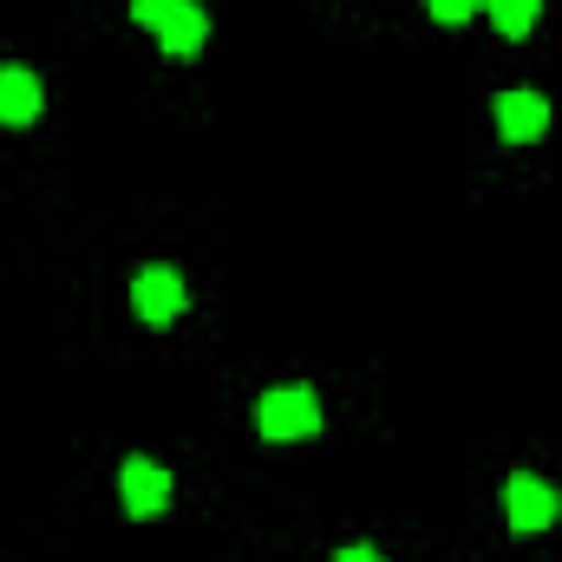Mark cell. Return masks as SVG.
I'll return each instance as SVG.
<instances>
[{"instance_id":"obj_1","label":"cell","mask_w":562,"mask_h":562,"mask_svg":"<svg viewBox=\"0 0 562 562\" xmlns=\"http://www.w3.org/2000/svg\"><path fill=\"white\" fill-rule=\"evenodd\" d=\"M256 425H262V438H276V445L314 438V431H321V400H314L307 386H276V393L256 406Z\"/></svg>"},{"instance_id":"obj_2","label":"cell","mask_w":562,"mask_h":562,"mask_svg":"<svg viewBox=\"0 0 562 562\" xmlns=\"http://www.w3.org/2000/svg\"><path fill=\"white\" fill-rule=\"evenodd\" d=\"M504 510H510V530H550L557 510H562V497H557V484L517 471V477L504 484Z\"/></svg>"},{"instance_id":"obj_3","label":"cell","mask_w":562,"mask_h":562,"mask_svg":"<svg viewBox=\"0 0 562 562\" xmlns=\"http://www.w3.org/2000/svg\"><path fill=\"white\" fill-rule=\"evenodd\" d=\"M183 276L177 269H164V262H150L138 281H132V307H138V321H150V327H164V321H177L183 314Z\"/></svg>"},{"instance_id":"obj_4","label":"cell","mask_w":562,"mask_h":562,"mask_svg":"<svg viewBox=\"0 0 562 562\" xmlns=\"http://www.w3.org/2000/svg\"><path fill=\"white\" fill-rule=\"evenodd\" d=\"M119 504H125V517H157V510L170 504V477H164V464H150V458H125V471H119Z\"/></svg>"},{"instance_id":"obj_5","label":"cell","mask_w":562,"mask_h":562,"mask_svg":"<svg viewBox=\"0 0 562 562\" xmlns=\"http://www.w3.org/2000/svg\"><path fill=\"white\" fill-rule=\"evenodd\" d=\"M497 132L510 144H530L550 132V99L543 92H504L497 99Z\"/></svg>"},{"instance_id":"obj_6","label":"cell","mask_w":562,"mask_h":562,"mask_svg":"<svg viewBox=\"0 0 562 562\" xmlns=\"http://www.w3.org/2000/svg\"><path fill=\"white\" fill-rule=\"evenodd\" d=\"M40 105H46V92H40V72H26V66H0V125H33L40 119Z\"/></svg>"},{"instance_id":"obj_7","label":"cell","mask_w":562,"mask_h":562,"mask_svg":"<svg viewBox=\"0 0 562 562\" xmlns=\"http://www.w3.org/2000/svg\"><path fill=\"white\" fill-rule=\"evenodd\" d=\"M157 40H164V53H170V59H196V53H203V40H210V20H203V7H196V0H183Z\"/></svg>"},{"instance_id":"obj_8","label":"cell","mask_w":562,"mask_h":562,"mask_svg":"<svg viewBox=\"0 0 562 562\" xmlns=\"http://www.w3.org/2000/svg\"><path fill=\"white\" fill-rule=\"evenodd\" d=\"M484 7H491V20H497L504 40H524L537 26V13H543V0H484Z\"/></svg>"},{"instance_id":"obj_9","label":"cell","mask_w":562,"mask_h":562,"mask_svg":"<svg viewBox=\"0 0 562 562\" xmlns=\"http://www.w3.org/2000/svg\"><path fill=\"white\" fill-rule=\"evenodd\" d=\"M177 7H183V0H132V20H138V26H150V33H164Z\"/></svg>"},{"instance_id":"obj_10","label":"cell","mask_w":562,"mask_h":562,"mask_svg":"<svg viewBox=\"0 0 562 562\" xmlns=\"http://www.w3.org/2000/svg\"><path fill=\"white\" fill-rule=\"evenodd\" d=\"M477 7H484V0H425V13H431L438 26H464Z\"/></svg>"},{"instance_id":"obj_11","label":"cell","mask_w":562,"mask_h":562,"mask_svg":"<svg viewBox=\"0 0 562 562\" xmlns=\"http://www.w3.org/2000/svg\"><path fill=\"white\" fill-rule=\"evenodd\" d=\"M334 562H386V557H380V550H367V543H353V550H340Z\"/></svg>"}]
</instances>
